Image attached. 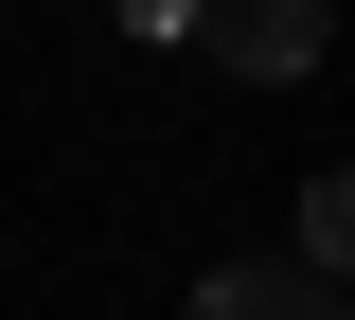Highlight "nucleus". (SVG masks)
Listing matches in <instances>:
<instances>
[{"label": "nucleus", "mask_w": 355, "mask_h": 320, "mask_svg": "<svg viewBox=\"0 0 355 320\" xmlns=\"http://www.w3.org/2000/svg\"><path fill=\"white\" fill-rule=\"evenodd\" d=\"M196 53H214L231 90H284V71L338 53V18H320V0H196Z\"/></svg>", "instance_id": "nucleus-1"}, {"label": "nucleus", "mask_w": 355, "mask_h": 320, "mask_svg": "<svg viewBox=\"0 0 355 320\" xmlns=\"http://www.w3.org/2000/svg\"><path fill=\"white\" fill-rule=\"evenodd\" d=\"M338 303H355L338 267H302V249H249V267H214L178 320H338Z\"/></svg>", "instance_id": "nucleus-2"}, {"label": "nucleus", "mask_w": 355, "mask_h": 320, "mask_svg": "<svg viewBox=\"0 0 355 320\" xmlns=\"http://www.w3.org/2000/svg\"><path fill=\"white\" fill-rule=\"evenodd\" d=\"M338 320H355V303H338Z\"/></svg>", "instance_id": "nucleus-4"}, {"label": "nucleus", "mask_w": 355, "mask_h": 320, "mask_svg": "<svg viewBox=\"0 0 355 320\" xmlns=\"http://www.w3.org/2000/svg\"><path fill=\"white\" fill-rule=\"evenodd\" d=\"M302 267L355 285V160H338V178H302Z\"/></svg>", "instance_id": "nucleus-3"}]
</instances>
